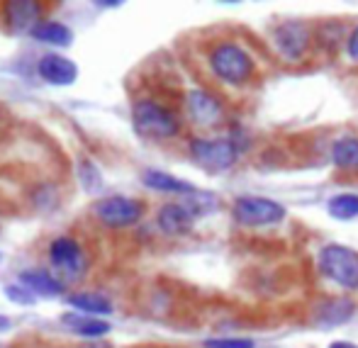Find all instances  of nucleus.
Segmentation results:
<instances>
[{"label": "nucleus", "mask_w": 358, "mask_h": 348, "mask_svg": "<svg viewBox=\"0 0 358 348\" xmlns=\"http://www.w3.org/2000/svg\"><path fill=\"white\" fill-rule=\"evenodd\" d=\"M93 215L105 226L122 229V226H132L142 219L144 203H139L134 198H124V195H110V198H103L93 205Z\"/></svg>", "instance_id": "39448f33"}, {"label": "nucleus", "mask_w": 358, "mask_h": 348, "mask_svg": "<svg viewBox=\"0 0 358 348\" xmlns=\"http://www.w3.org/2000/svg\"><path fill=\"white\" fill-rule=\"evenodd\" d=\"M273 42L287 61H297L300 57H305L307 47H310V29L297 20H287L273 32Z\"/></svg>", "instance_id": "6e6552de"}, {"label": "nucleus", "mask_w": 358, "mask_h": 348, "mask_svg": "<svg viewBox=\"0 0 358 348\" xmlns=\"http://www.w3.org/2000/svg\"><path fill=\"white\" fill-rule=\"evenodd\" d=\"M322 275H327L331 282L346 287V290H358V251L341 244H329L317 256Z\"/></svg>", "instance_id": "f257e3e1"}, {"label": "nucleus", "mask_w": 358, "mask_h": 348, "mask_svg": "<svg viewBox=\"0 0 358 348\" xmlns=\"http://www.w3.org/2000/svg\"><path fill=\"white\" fill-rule=\"evenodd\" d=\"M132 122L142 137L146 139H171L178 134L180 124L171 110L154 100H139L132 110Z\"/></svg>", "instance_id": "f03ea898"}, {"label": "nucleus", "mask_w": 358, "mask_h": 348, "mask_svg": "<svg viewBox=\"0 0 358 348\" xmlns=\"http://www.w3.org/2000/svg\"><path fill=\"white\" fill-rule=\"evenodd\" d=\"M66 302L73 310L83 312V314H88V317L113 314V302L100 295V292H73V295L66 297Z\"/></svg>", "instance_id": "dca6fc26"}, {"label": "nucleus", "mask_w": 358, "mask_h": 348, "mask_svg": "<svg viewBox=\"0 0 358 348\" xmlns=\"http://www.w3.org/2000/svg\"><path fill=\"white\" fill-rule=\"evenodd\" d=\"M142 183L146 188L156 190V193H173V195H193L198 193V188H195L193 183H188V180H180L176 178V175L171 173H164V171H156V168H146L142 173Z\"/></svg>", "instance_id": "ddd939ff"}, {"label": "nucleus", "mask_w": 358, "mask_h": 348, "mask_svg": "<svg viewBox=\"0 0 358 348\" xmlns=\"http://www.w3.org/2000/svg\"><path fill=\"white\" fill-rule=\"evenodd\" d=\"M331 161L341 171H358V139L341 137L331 146Z\"/></svg>", "instance_id": "a211bd4d"}, {"label": "nucleus", "mask_w": 358, "mask_h": 348, "mask_svg": "<svg viewBox=\"0 0 358 348\" xmlns=\"http://www.w3.org/2000/svg\"><path fill=\"white\" fill-rule=\"evenodd\" d=\"M210 66H213L217 78L231 85H244L254 75V59L239 47V44H220L210 54Z\"/></svg>", "instance_id": "7ed1b4c3"}, {"label": "nucleus", "mask_w": 358, "mask_h": 348, "mask_svg": "<svg viewBox=\"0 0 358 348\" xmlns=\"http://www.w3.org/2000/svg\"><path fill=\"white\" fill-rule=\"evenodd\" d=\"M351 314H354V302L351 300L329 302V305H324V310H322V319H324L327 324H341V321L351 319Z\"/></svg>", "instance_id": "412c9836"}, {"label": "nucleus", "mask_w": 358, "mask_h": 348, "mask_svg": "<svg viewBox=\"0 0 358 348\" xmlns=\"http://www.w3.org/2000/svg\"><path fill=\"white\" fill-rule=\"evenodd\" d=\"M37 73L49 85H73L78 78V66L62 54H44L37 64Z\"/></svg>", "instance_id": "9d476101"}, {"label": "nucleus", "mask_w": 358, "mask_h": 348, "mask_svg": "<svg viewBox=\"0 0 358 348\" xmlns=\"http://www.w3.org/2000/svg\"><path fill=\"white\" fill-rule=\"evenodd\" d=\"M78 178L88 193H100L103 190V173H100V168L90 159L78 161Z\"/></svg>", "instance_id": "aec40b11"}, {"label": "nucleus", "mask_w": 358, "mask_h": 348, "mask_svg": "<svg viewBox=\"0 0 358 348\" xmlns=\"http://www.w3.org/2000/svg\"><path fill=\"white\" fill-rule=\"evenodd\" d=\"M62 321L71 331H76V334L85 336V339H98V336L110 334L108 321L95 319V317H88V314H64Z\"/></svg>", "instance_id": "f3484780"}, {"label": "nucleus", "mask_w": 358, "mask_h": 348, "mask_svg": "<svg viewBox=\"0 0 358 348\" xmlns=\"http://www.w3.org/2000/svg\"><path fill=\"white\" fill-rule=\"evenodd\" d=\"M32 37L42 44H49V47H71L73 44V32L57 20H42L32 29Z\"/></svg>", "instance_id": "2eb2a0df"}, {"label": "nucleus", "mask_w": 358, "mask_h": 348, "mask_svg": "<svg viewBox=\"0 0 358 348\" xmlns=\"http://www.w3.org/2000/svg\"><path fill=\"white\" fill-rule=\"evenodd\" d=\"M3 295L8 297L10 302H15V305H22V307H32L34 297H37V295H32V292H29L24 285H5Z\"/></svg>", "instance_id": "4be33fe9"}, {"label": "nucleus", "mask_w": 358, "mask_h": 348, "mask_svg": "<svg viewBox=\"0 0 358 348\" xmlns=\"http://www.w3.org/2000/svg\"><path fill=\"white\" fill-rule=\"evenodd\" d=\"M329 348H358V346L349 344V341H334V344H329Z\"/></svg>", "instance_id": "a878e982"}, {"label": "nucleus", "mask_w": 358, "mask_h": 348, "mask_svg": "<svg viewBox=\"0 0 358 348\" xmlns=\"http://www.w3.org/2000/svg\"><path fill=\"white\" fill-rule=\"evenodd\" d=\"M20 282H22L32 295H42V297L64 295V282L57 280L49 270H42V268L22 270V273H20Z\"/></svg>", "instance_id": "4468645a"}, {"label": "nucleus", "mask_w": 358, "mask_h": 348, "mask_svg": "<svg viewBox=\"0 0 358 348\" xmlns=\"http://www.w3.org/2000/svg\"><path fill=\"white\" fill-rule=\"evenodd\" d=\"M98 8H105V10H110V8H120V0H105V3H98Z\"/></svg>", "instance_id": "393cba45"}, {"label": "nucleus", "mask_w": 358, "mask_h": 348, "mask_svg": "<svg viewBox=\"0 0 358 348\" xmlns=\"http://www.w3.org/2000/svg\"><path fill=\"white\" fill-rule=\"evenodd\" d=\"M190 156L208 171H227L239 159V146L231 139H193Z\"/></svg>", "instance_id": "423d86ee"}, {"label": "nucleus", "mask_w": 358, "mask_h": 348, "mask_svg": "<svg viewBox=\"0 0 358 348\" xmlns=\"http://www.w3.org/2000/svg\"><path fill=\"white\" fill-rule=\"evenodd\" d=\"M188 115L198 127H215L222 122V105L208 90H190Z\"/></svg>", "instance_id": "9b49d317"}, {"label": "nucleus", "mask_w": 358, "mask_h": 348, "mask_svg": "<svg viewBox=\"0 0 358 348\" xmlns=\"http://www.w3.org/2000/svg\"><path fill=\"white\" fill-rule=\"evenodd\" d=\"M8 27L13 34H22V32H29L37 27L42 20H39V13H42V5L39 3H29V0H17V3H8Z\"/></svg>", "instance_id": "f8f14e48"}, {"label": "nucleus", "mask_w": 358, "mask_h": 348, "mask_svg": "<svg viewBox=\"0 0 358 348\" xmlns=\"http://www.w3.org/2000/svg\"><path fill=\"white\" fill-rule=\"evenodd\" d=\"M327 210H329V215L339 222L356 219L358 217V195H354V193L334 195V198L327 203Z\"/></svg>", "instance_id": "6ab92c4d"}, {"label": "nucleus", "mask_w": 358, "mask_h": 348, "mask_svg": "<svg viewBox=\"0 0 358 348\" xmlns=\"http://www.w3.org/2000/svg\"><path fill=\"white\" fill-rule=\"evenodd\" d=\"M0 329H8V319L5 317H0Z\"/></svg>", "instance_id": "bb28decb"}, {"label": "nucleus", "mask_w": 358, "mask_h": 348, "mask_svg": "<svg viewBox=\"0 0 358 348\" xmlns=\"http://www.w3.org/2000/svg\"><path fill=\"white\" fill-rule=\"evenodd\" d=\"M349 54H351V59H358V27L349 37Z\"/></svg>", "instance_id": "b1692460"}, {"label": "nucleus", "mask_w": 358, "mask_h": 348, "mask_svg": "<svg viewBox=\"0 0 358 348\" xmlns=\"http://www.w3.org/2000/svg\"><path fill=\"white\" fill-rule=\"evenodd\" d=\"M231 215L241 226H268L278 224L285 217V208L271 198H256V195H246V198L234 200Z\"/></svg>", "instance_id": "20e7f679"}, {"label": "nucleus", "mask_w": 358, "mask_h": 348, "mask_svg": "<svg viewBox=\"0 0 358 348\" xmlns=\"http://www.w3.org/2000/svg\"><path fill=\"white\" fill-rule=\"evenodd\" d=\"M203 346L205 348H254L256 344L251 339H208Z\"/></svg>", "instance_id": "5701e85b"}, {"label": "nucleus", "mask_w": 358, "mask_h": 348, "mask_svg": "<svg viewBox=\"0 0 358 348\" xmlns=\"http://www.w3.org/2000/svg\"><path fill=\"white\" fill-rule=\"evenodd\" d=\"M195 219H198V215L190 210L188 203H169L159 210V215H156V224H159V229L169 236L188 234V231L193 229Z\"/></svg>", "instance_id": "1a4fd4ad"}, {"label": "nucleus", "mask_w": 358, "mask_h": 348, "mask_svg": "<svg viewBox=\"0 0 358 348\" xmlns=\"http://www.w3.org/2000/svg\"><path fill=\"white\" fill-rule=\"evenodd\" d=\"M49 261L69 280H80L85 270H88V261L83 256V249H80V244L71 239V236H59V239L52 241V246H49Z\"/></svg>", "instance_id": "0eeeda50"}]
</instances>
